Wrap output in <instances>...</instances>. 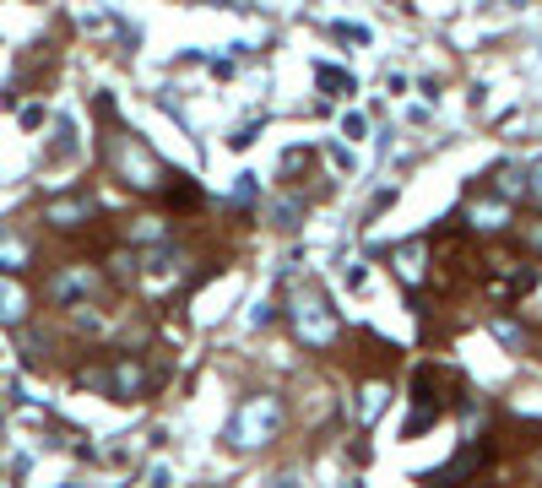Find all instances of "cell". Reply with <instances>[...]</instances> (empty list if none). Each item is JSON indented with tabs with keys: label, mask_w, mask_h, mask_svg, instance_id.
<instances>
[{
	"label": "cell",
	"mask_w": 542,
	"mask_h": 488,
	"mask_svg": "<svg viewBox=\"0 0 542 488\" xmlns=\"http://www.w3.org/2000/svg\"><path fill=\"white\" fill-rule=\"evenodd\" d=\"M478 288L489 304H516L537 288V266H532V255H521L510 244H489V250H478Z\"/></svg>",
	"instance_id": "6da1fadb"
},
{
	"label": "cell",
	"mask_w": 542,
	"mask_h": 488,
	"mask_svg": "<svg viewBox=\"0 0 542 488\" xmlns=\"http://www.w3.org/2000/svg\"><path fill=\"white\" fill-rule=\"evenodd\" d=\"M467 402V386L456 369H440V364H423L413 375V435L418 429H434L445 413H456Z\"/></svg>",
	"instance_id": "7a4b0ae2"
}]
</instances>
